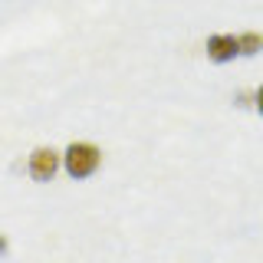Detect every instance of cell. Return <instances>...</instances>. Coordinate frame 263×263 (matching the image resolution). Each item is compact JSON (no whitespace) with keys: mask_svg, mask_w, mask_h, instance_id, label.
Listing matches in <instances>:
<instances>
[{"mask_svg":"<svg viewBox=\"0 0 263 263\" xmlns=\"http://www.w3.org/2000/svg\"><path fill=\"white\" fill-rule=\"evenodd\" d=\"M99 164H102V152H99L96 145H89V142H72L63 152V168H66V175L72 181L92 178L99 171Z\"/></svg>","mask_w":263,"mask_h":263,"instance_id":"obj_1","label":"cell"},{"mask_svg":"<svg viewBox=\"0 0 263 263\" xmlns=\"http://www.w3.org/2000/svg\"><path fill=\"white\" fill-rule=\"evenodd\" d=\"M27 168H30V178L33 181H53L56 171L63 168V155L56 148H33L30 158H27Z\"/></svg>","mask_w":263,"mask_h":263,"instance_id":"obj_2","label":"cell"},{"mask_svg":"<svg viewBox=\"0 0 263 263\" xmlns=\"http://www.w3.org/2000/svg\"><path fill=\"white\" fill-rule=\"evenodd\" d=\"M240 56V43L234 33H214L208 36V60L211 63H230Z\"/></svg>","mask_w":263,"mask_h":263,"instance_id":"obj_3","label":"cell"},{"mask_svg":"<svg viewBox=\"0 0 263 263\" xmlns=\"http://www.w3.org/2000/svg\"><path fill=\"white\" fill-rule=\"evenodd\" d=\"M237 43H240V56H257L263 49V36L260 33H243V36H237Z\"/></svg>","mask_w":263,"mask_h":263,"instance_id":"obj_4","label":"cell"},{"mask_svg":"<svg viewBox=\"0 0 263 263\" xmlns=\"http://www.w3.org/2000/svg\"><path fill=\"white\" fill-rule=\"evenodd\" d=\"M253 102H257V112L263 115V86L257 89V96H253Z\"/></svg>","mask_w":263,"mask_h":263,"instance_id":"obj_5","label":"cell"}]
</instances>
